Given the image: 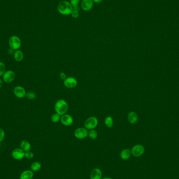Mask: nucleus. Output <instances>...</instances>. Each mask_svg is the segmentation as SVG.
Returning a JSON list of instances; mask_svg holds the SVG:
<instances>
[{
  "instance_id": "nucleus-30",
  "label": "nucleus",
  "mask_w": 179,
  "mask_h": 179,
  "mask_svg": "<svg viewBox=\"0 0 179 179\" xmlns=\"http://www.w3.org/2000/svg\"><path fill=\"white\" fill-rule=\"evenodd\" d=\"M14 50H13V49H12L10 48V49H9V50H8V53H9V55H13L14 53Z\"/></svg>"
},
{
  "instance_id": "nucleus-19",
  "label": "nucleus",
  "mask_w": 179,
  "mask_h": 179,
  "mask_svg": "<svg viewBox=\"0 0 179 179\" xmlns=\"http://www.w3.org/2000/svg\"><path fill=\"white\" fill-rule=\"evenodd\" d=\"M105 125L108 128H112L114 125V121L111 116H107L105 119Z\"/></svg>"
},
{
  "instance_id": "nucleus-5",
  "label": "nucleus",
  "mask_w": 179,
  "mask_h": 179,
  "mask_svg": "<svg viewBox=\"0 0 179 179\" xmlns=\"http://www.w3.org/2000/svg\"><path fill=\"white\" fill-rule=\"evenodd\" d=\"M75 136L77 138L79 139H84L88 136V131L87 128L79 127L75 129Z\"/></svg>"
},
{
  "instance_id": "nucleus-3",
  "label": "nucleus",
  "mask_w": 179,
  "mask_h": 179,
  "mask_svg": "<svg viewBox=\"0 0 179 179\" xmlns=\"http://www.w3.org/2000/svg\"><path fill=\"white\" fill-rule=\"evenodd\" d=\"M98 125V119L94 116L87 118L84 123V126L87 129L91 130L96 128Z\"/></svg>"
},
{
  "instance_id": "nucleus-25",
  "label": "nucleus",
  "mask_w": 179,
  "mask_h": 179,
  "mask_svg": "<svg viewBox=\"0 0 179 179\" xmlns=\"http://www.w3.org/2000/svg\"><path fill=\"white\" fill-rule=\"evenodd\" d=\"M5 72V66L3 62L0 61V77H2Z\"/></svg>"
},
{
  "instance_id": "nucleus-8",
  "label": "nucleus",
  "mask_w": 179,
  "mask_h": 179,
  "mask_svg": "<svg viewBox=\"0 0 179 179\" xmlns=\"http://www.w3.org/2000/svg\"><path fill=\"white\" fill-rule=\"evenodd\" d=\"M15 77V73L14 71L8 70L4 73L3 75V79L5 83H10L14 81Z\"/></svg>"
},
{
  "instance_id": "nucleus-21",
  "label": "nucleus",
  "mask_w": 179,
  "mask_h": 179,
  "mask_svg": "<svg viewBox=\"0 0 179 179\" xmlns=\"http://www.w3.org/2000/svg\"><path fill=\"white\" fill-rule=\"evenodd\" d=\"M70 15L74 18H77L78 17H79L80 15V8L79 7L73 8L72 11L71 12Z\"/></svg>"
},
{
  "instance_id": "nucleus-16",
  "label": "nucleus",
  "mask_w": 179,
  "mask_h": 179,
  "mask_svg": "<svg viewBox=\"0 0 179 179\" xmlns=\"http://www.w3.org/2000/svg\"><path fill=\"white\" fill-rule=\"evenodd\" d=\"M14 58L16 61L21 62L24 58V54L21 50H17L14 52Z\"/></svg>"
},
{
  "instance_id": "nucleus-31",
  "label": "nucleus",
  "mask_w": 179,
  "mask_h": 179,
  "mask_svg": "<svg viewBox=\"0 0 179 179\" xmlns=\"http://www.w3.org/2000/svg\"><path fill=\"white\" fill-rule=\"evenodd\" d=\"M103 0H92V1L94 3H96V4H99L102 2Z\"/></svg>"
},
{
  "instance_id": "nucleus-17",
  "label": "nucleus",
  "mask_w": 179,
  "mask_h": 179,
  "mask_svg": "<svg viewBox=\"0 0 179 179\" xmlns=\"http://www.w3.org/2000/svg\"><path fill=\"white\" fill-rule=\"evenodd\" d=\"M131 154H132V152H130L129 149H124L122 150L121 153V158H122L123 160H128V159L130 158Z\"/></svg>"
},
{
  "instance_id": "nucleus-27",
  "label": "nucleus",
  "mask_w": 179,
  "mask_h": 179,
  "mask_svg": "<svg viewBox=\"0 0 179 179\" xmlns=\"http://www.w3.org/2000/svg\"><path fill=\"white\" fill-rule=\"evenodd\" d=\"M25 156L26 157V158H27V159H32L34 157V154L32 152H26L25 153Z\"/></svg>"
},
{
  "instance_id": "nucleus-7",
  "label": "nucleus",
  "mask_w": 179,
  "mask_h": 179,
  "mask_svg": "<svg viewBox=\"0 0 179 179\" xmlns=\"http://www.w3.org/2000/svg\"><path fill=\"white\" fill-rule=\"evenodd\" d=\"M64 84L68 89H73L78 85V81L73 77H69L64 80Z\"/></svg>"
},
{
  "instance_id": "nucleus-10",
  "label": "nucleus",
  "mask_w": 179,
  "mask_h": 179,
  "mask_svg": "<svg viewBox=\"0 0 179 179\" xmlns=\"http://www.w3.org/2000/svg\"><path fill=\"white\" fill-rule=\"evenodd\" d=\"M13 92L15 96L19 98H24L26 94L25 90L21 86L15 87L13 90Z\"/></svg>"
},
{
  "instance_id": "nucleus-12",
  "label": "nucleus",
  "mask_w": 179,
  "mask_h": 179,
  "mask_svg": "<svg viewBox=\"0 0 179 179\" xmlns=\"http://www.w3.org/2000/svg\"><path fill=\"white\" fill-rule=\"evenodd\" d=\"M12 155L16 160H21L25 156V152L21 149L16 148L13 150Z\"/></svg>"
},
{
  "instance_id": "nucleus-4",
  "label": "nucleus",
  "mask_w": 179,
  "mask_h": 179,
  "mask_svg": "<svg viewBox=\"0 0 179 179\" xmlns=\"http://www.w3.org/2000/svg\"><path fill=\"white\" fill-rule=\"evenodd\" d=\"M9 43L10 47L13 50H17L21 46V39L19 38V37L16 36L11 37L9 39Z\"/></svg>"
},
{
  "instance_id": "nucleus-14",
  "label": "nucleus",
  "mask_w": 179,
  "mask_h": 179,
  "mask_svg": "<svg viewBox=\"0 0 179 179\" xmlns=\"http://www.w3.org/2000/svg\"><path fill=\"white\" fill-rule=\"evenodd\" d=\"M127 119L130 124H136L138 121L137 114L135 112H130V113L128 114Z\"/></svg>"
},
{
  "instance_id": "nucleus-33",
  "label": "nucleus",
  "mask_w": 179,
  "mask_h": 179,
  "mask_svg": "<svg viewBox=\"0 0 179 179\" xmlns=\"http://www.w3.org/2000/svg\"><path fill=\"white\" fill-rule=\"evenodd\" d=\"M102 179H113L112 178H103Z\"/></svg>"
},
{
  "instance_id": "nucleus-20",
  "label": "nucleus",
  "mask_w": 179,
  "mask_h": 179,
  "mask_svg": "<svg viewBox=\"0 0 179 179\" xmlns=\"http://www.w3.org/2000/svg\"><path fill=\"white\" fill-rule=\"evenodd\" d=\"M41 163L36 161L33 163L30 166V168L33 171H37L41 169Z\"/></svg>"
},
{
  "instance_id": "nucleus-11",
  "label": "nucleus",
  "mask_w": 179,
  "mask_h": 179,
  "mask_svg": "<svg viewBox=\"0 0 179 179\" xmlns=\"http://www.w3.org/2000/svg\"><path fill=\"white\" fill-rule=\"evenodd\" d=\"M60 121L64 126H69L72 124L73 119L71 115L65 114L64 115L61 116Z\"/></svg>"
},
{
  "instance_id": "nucleus-24",
  "label": "nucleus",
  "mask_w": 179,
  "mask_h": 179,
  "mask_svg": "<svg viewBox=\"0 0 179 179\" xmlns=\"http://www.w3.org/2000/svg\"><path fill=\"white\" fill-rule=\"evenodd\" d=\"M25 96L28 100H33L36 98V94L35 92L30 91V92L26 93Z\"/></svg>"
},
{
  "instance_id": "nucleus-26",
  "label": "nucleus",
  "mask_w": 179,
  "mask_h": 179,
  "mask_svg": "<svg viewBox=\"0 0 179 179\" xmlns=\"http://www.w3.org/2000/svg\"><path fill=\"white\" fill-rule=\"evenodd\" d=\"M81 0H70V3L73 8L79 7V5L80 4Z\"/></svg>"
},
{
  "instance_id": "nucleus-6",
  "label": "nucleus",
  "mask_w": 179,
  "mask_h": 179,
  "mask_svg": "<svg viewBox=\"0 0 179 179\" xmlns=\"http://www.w3.org/2000/svg\"><path fill=\"white\" fill-rule=\"evenodd\" d=\"M145 152V148L141 145H135L132 147L131 152L133 156L138 157L142 156Z\"/></svg>"
},
{
  "instance_id": "nucleus-15",
  "label": "nucleus",
  "mask_w": 179,
  "mask_h": 179,
  "mask_svg": "<svg viewBox=\"0 0 179 179\" xmlns=\"http://www.w3.org/2000/svg\"><path fill=\"white\" fill-rule=\"evenodd\" d=\"M34 173L32 171L26 170L21 173L20 179H32Z\"/></svg>"
},
{
  "instance_id": "nucleus-18",
  "label": "nucleus",
  "mask_w": 179,
  "mask_h": 179,
  "mask_svg": "<svg viewBox=\"0 0 179 179\" xmlns=\"http://www.w3.org/2000/svg\"><path fill=\"white\" fill-rule=\"evenodd\" d=\"M21 147L24 152H28L31 148V145L28 141H23L21 143Z\"/></svg>"
},
{
  "instance_id": "nucleus-23",
  "label": "nucleus",
  "mask_w": 179,
  "mask_h": 179,
  "mask_svg": "<svg viewBox=\"0 0 179 179\" xmlns=\"http://www.w3.org/2000/svg\"><path fill=\"white\" fill-rule=\"evenodd\" d=\"M61 115L58 114V113H55L53 114V115L51 116V121L54 123H57L59 122L61 119Z\"/></svg>"
},
{
  "instance_id": "nucleus-2",
  "label": "nucleus",
  "mask_w": 179,
  "mask_h": 179,
  "mask_svg": "<svg viewBox=\"0 0 179 179\" xmlns=\"http://www.w3.org/2000/svg\"><path fill=\"white\" fill-rule=\"evenodd\" d=\"M68 104L64 100H59L58 101L55 105V113H58L61 116L66 114L68 111Z\"/></svg>"
},
{
  "instance_id": "nucleus-28",
  "label": "nucleus",
  "mask_w": 179,
  "mask_h": 179,
  "mask_svg": "<svg viewBox=\"0 0 179 179\" xmlns=\"http://www.w3.org/2000/svg\"><path fill=\"white\" fill-rule=\"evenodd\" d=\"M5 132L2 128H0V142L2 141L4 139Z\"/></svg>"
},
{
  "instance_id": "nucleus-13",
  "label": "nucleus",
  "mask_w": 179,
  "mask_h": 179,
  "mask_svg": "<svg viewBox=\"0 0 179 179\" xmlns=\"http://www.w3.org/2000/svg\"><path fill=\"white\" fill-rule=\"evenodd\" d=\"M102 172L100 169L95 168L91 171L90 175L91 179H102Z\"/></svg>"
},
{
  "instance_id": "nucleus-9",
  "label": "nucleus",
  "mask_w": 179,
  "mask_h": 179,
  "mask_svg": "<svg viewBox=\"0 0 179 179\" xmlns=\"http://www.w3.org/2000/svg\"><path fill=\"white\" fill-rule=\"evenodd\" d=\"M94 5V3L92 0H82L81 2V7L82 10L85 12L92 10Z\"/></svg>"
},
{
  "instance_id": "nucleus-32",
  "label": "nucleus",
  "mask_w": 179,
  "mask_h": 179,
  "mask_svg": "<svg viewBox=\"0 0 179 179\" xmlns=\"http://www.w3.org/2000/svg\"><path fill=\"white\" fill-rule=\"evenodd\" d=\"M3 85V81L1 79H0V89L2 87Z\"/></svg>"
},
{
  "instance_id": "nucleus-1",
  "label": "nucleus",
  "mask_w": 179,
  "mask_h": 179,
  "mask_svg": "<svg viewBox=\"0 0 179 179\" xmlns=\"http://www.w3.org/2000/svg\"><path fill=\"white\" fill-rule=\"evenodd\" d=\"M72 6L71 5L70 2L67 1H63L59 3L58 5V11L61 15H70L73 10Z\"/></svg>"
},
{
  "instance_id": "nucleus-29",
  "label": "nucleus",
  "mask_w": 179,
  "mask_h": 179,
  "mask_svg": "<svg viewBox=\"0 0 179 179\" xmlns=\"http://www.w3.org/2000/svg\"><path fill=\"white\" fill-rule=\"evenodd\" d=\"M60 77L62 80H64L67 78L66 75L64 72H61L60 73Z\"/></svg>"
},
{
  "instance_id": "nucleus-22",
  "label": "nucleus",
  "mask_w": 179,
  "mask_h": 179,
  "mask_svg": "<svg viewBox=\"0 0 179 179\" xmlns=\"http://www.w3.org/2000/svg\"><path fill=\"white\" fill-rule=\"evenodd\" d=\"M88 136L91 139H95L98 136V133L94 129H91L88 132Z\"/></svg>"
}]
</instances>
